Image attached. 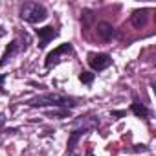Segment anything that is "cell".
I'll return each mask as SVG.
<instances>
[{
  "label": "cell",
  "mask_w": 156,
  "mask_h": 156,
  "mask_svg": "<svg viewBox=\"0 0 156 156\" xmlns=\"http://www.w3.org/2000/svg\"><path fill=\"white\" fill-rule=\"evenodd\" d=\"M28 105H30V107H55V108H64V110H68V108L75 107L77 103H75L73 99L62 96V94H42V96H37V98L30 99Z\"/></svg>",
  "instance_id": "1"
},
{
  "label": "cell",
  "mask_w": 156,
  "mask_h": 156,
  "mask_svg": "<svg viewBox=\"0 0 156 156\" xmlns=\"http://www.w3.org/2000/svg\"><path fill=\"white\" fill-rule=\"evenodd\" d=\"M46 17H48V11L39 2H26L20 8V19L30 24H39V22L46 20Z\"/></svg>",
  "instance_id": "2"
},
{
  "label": "cell",
  "mask_w": 156,
  "mask_h": 156,
  "mask_svg": "<svg viewBox=\"0 0 156 156\" xmlns=\"http://www.w3.org/2000/svg\"><path fill=\"white\" fill-rule=\"evenodd\" d=\"M72 53H73V50H72V44H61L59 48H55L53 51H50V53H48V57H46V61H44V66H46V70H50L51 66H55V64H59L61 61L68 59Z\"/></svg>",
  "instance_id": "3"
},
{
  "label": "cell",
  "mask_w": 156,
  "mask_h": 156,
  "mask_svg": "<svg viewBox=\"0 0 156 156\" xmlns=\"http://www.w3.org/2000/svg\"><path fill=\"white\" fill-rule=\"evenodd\" d=\"M88 64L94 72H103L112 64V59L108 53H90L88 55Z\"/></svg>",
  "instance_id": "4"
},
{
  "label": "cell",
  "mask_w": 156,
  "mask_h": 156,
  "mask_svg": "<svg viewBox=\"0 0 156 156\" xmlns=\"http://www.w3.org/2000/svg\"><path fill=\"white\" fill-rule=\"evenodd\" d=\"M37 35H39V48H46V44H48L51 39L57 37V31H55V28L48 26V28L37 30Z\"/></svg>",
  "instance_id": "5"
},
{
  "label": "cell",
  "mask_w": 156,
  "mask_h": 156,
  "mask_svg": "<svg viewBox=\"0 0 156 156\" xmlns=\"http://www.w3.org/2000/svg\"><path fill=\"white\" fill-rule=\"evenodd\" d=\"M96 33H98V39H99V41L108 42V41L114 37V28H112L108 22H99L98 28H96Z\"/></svg>",
  "instance_id": "6"
},
{
  "label": "cell",
  "mask_w": 156,
  "mask_h": 156,
  "mask_svg": "<svg viewBox=\"0 0 156 156\" xmlns=\"http://www.w3.org/2000/svg\"><path fill=\"white\" fill-rule=\"evenodd\" d=\"M147 9H143V11H136L132 17H130V22H132V26L136 28V30H141L145 24H147Z\"/></svg>",
  "instance_id": "7"
},
{
  "label": "cell",
  "mask_w": 156,
  "mask_h": 156,
  "mask_svg": "<svg viewBox=\"0 0 156 156\" xmlns=\"http://www.w3.org/2000/svg\"><path fill=\"white\" fill-rule=\"evenodd\" d=\"M19 51V42L17 41H13L9 46H8V50H6V53H4V57L2 59H0V66H6L13 57H15V53Z\"/></svg>",
  "instance_id": "8"
},
{
  "label": "cell",
  "mask_w": 156,
  "mask_h": 156,
  "mask_svg": "<svg viewBox=\"0 0 156 156\" xmlns=\"http://www.w3.org/2000/svg\"><path fill=\"white\" fill-rule=\"evenodd\" d=\"M130 110H132L138 118H149V116H151L149 108H147L145 105H141V103H132V105H130Z\"/></svg>",
  "instance_id": "9"
},
{
  "label": "cell",
  "mask_w": 156,
  "mask_h": 156,
  "mask_svg": "<svg viewBox=\"0 0 156 156\" xmlns=\"http://www.w3.org/2000/svg\"><path fill=\"white\" fill-rule=\"evenodd\" d=\"M79 79H81V83L90 85V83L94 81V73H90V72H83V73L79 75Z\"/></svg>",
  "instance_id": "10"
},
{
  "label": "cell",
  "mask_w": 156,
  "mask_h": 156,
  "mask_svg": "<svg viewBox=\"0 0 156 156\" xmlns=\"http://www.w3.org/2000/svg\"><path fill=\"white\" fill-rule=\"evenodd\" d=\"M4 35H6V30H4L2 26H0V37H4Z\"/></svg>",
  "instance_id": "11"
},
{
  "label": "cell",
  "mask_w": 156,
  "mask_h": 156,
  "mask_svg": "<svg viewBox=\"0 0 156 156\" xmlns=\"http://www.w3.org/2000/svg\"><path fill=\"white\" fill-rule=\"evenodd\" d=\"M4 83V75H0V85H2Z\"/></svg>",
  "instance_id": "12"
}]
</instances>
